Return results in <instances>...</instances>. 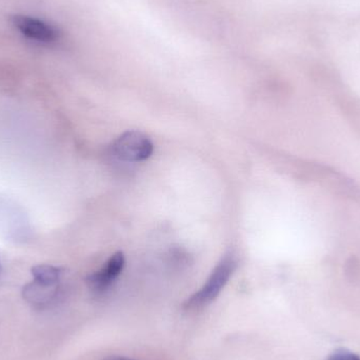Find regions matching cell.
Masks as SVG:
<instances>
[{
  "instance_id": "cell-5",
  "label": "cell",
  "mask_w": 360,
  "mask_h": 360,
  "mask_svg": "<svg viewBox=\"0 0 360 360\" xmlns=\"http://www.w3.org/2000/svg\"><path fill=\"white\" fill-rule=\"evenodd\" d=\"M32 275L34 277V283L37 285H44V287H58L63 270L56 266L41 264L32 269Z\"/></svg>"
},
{
  "instance_id": "cell-7",
  "label": "cell",
  "mask_w": 360,
  "mask_h": 360,
  "mask_svg": "<svg viewBox=\"0 0 360 360\" xmlns=\"http://www.w3.org/2000/svg\"><path fill=\"white\" fill-rule=\"evenodd\" d=\"M103 360H135L132 359H128V357H124V356H109L107 357V359Z\"/></svg>"
},
{
  "instance_id": "cell-6",
  "label": "cell",
  "mask_w": 360,
  "mask_h": 360,
  "mask_svg": "<svg viewBox=\"0 0 360 360\" xmlns=\"http://www.w3.org/2000/svg\"><path fill=\"white\" fill-rule=\"evenodd\" d=\"M328 360H360V356L349 351L342 350L332 354Z\"/></svg>"
},
{
  "instance_id": "cell-4",
  "label": "cell",
  "mask_w": 360,
  "mask_h": 360,
  "mask_svg": "<svg viewBox=\"0 0 360 360\" xmlns=\"http://www.w3.org/2000/svg\"><path fill=\"white\" fill-rule=\"evenodd\" d=\"M124 264H126V258H124V253L117 252L114 254L101 270L93 273L88 277L86 281H88L89 287L95 293H103L107 291L111 287L112 283L122 274Z\"/></svg>"
},
{
  "instance_id": "cell-1",
  "label": "cell",
  "mask_w": 360,
  "mask_h": 360,
  "mask_svg": "<svg viewBox=\"0 0 360 360\" xmlns=\"http://www.w3.org/2000/svg\"><path fill=\"white\" fill-rule=\"evenodd\" d=\"M237 266H238V260L236 255L232 252L226 253L216 264L213 272L201 289L195 292L184 302V310H200L213 302L234 274Z\"/></svg>"
},
{
  "instance_id": "cell-2",
  "label": "cell",
  "mask_w": 360,
  "mask_h": 360,
  "mask_svg": "<svg viewBox=\"0 0 360 360\" xmlns=\"http://www.w3.org/2000/svg\"><path fill=\"white\" fill-rule=\"evenodd\" d=\"M111 150L113 155L122 162H139L153 154L154 145L143 133L128 131L112 143Z\"/></svg>"
},
{
  "instance_id": "cell-3",
  "label": "cell",
  "mask_w": 360,
  "mask_h": 360,
  "mask_svg": "<svg viewBox=\"0 0 360 360\" xmlns=\"http://www.w3.org/2000/svg\"><path fill=\"white\" fill-rule=\"evenodd\" d=\"M12 23L25 37L38 42L50 44L59 38V32L53 25L34 17L16 15L12 17Z\"/></svg>"
}]
</instances>
